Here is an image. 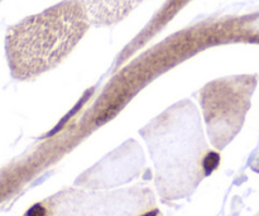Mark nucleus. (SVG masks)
<instances>
[{
  "label": "nucleus",
  "mask_w": 259,
  "mask_h": 216,
  "mask_svg": "<svg viewBox=\"0 0 259 216\" xmlns=\"http://www.w3.org/2000/svg\"><path fill=\"white\" fill-rule=\"evenodd\" d=\"M82 0H63L12 25L5 35L10 73L32 80L60 65L90 27Z\"/></svg>",
  "instance_id": "f257e3e1"
},
{
  "label": "nucleus",
  "mask_w": 259,
  "mask_h": 216,
  "mask_svg": "<svg viewBox=\"0 0 259 216\" xmlns=\"http://www.w3.org/2000/svg\"><path fill=\"white\" fill-rule=\"evenodd\" d=\"M42 204L47 216H142L153 209L154 199L139 187L106 194L67 190Z\"/></svg>",
  "instance_id": "f03ea898"
},
{
  "label": "nucleus",
  "mask_w": 259,
  "mask_h": 216,
  "mask_svg": "<svg viewBox=\"0 0 259 216\" xmlns=\"http://www.w3.org/2000/svg\"><path fill=\"white\" fill-rule=\"evenodd\" d=\"M238 78H224L206 85L201 94L204 116L210 139L217 149H223L243 125L249 106L247 86Z\"/></svg>",
  "instance_id": "7ed1b4c3"
},
{
  "label": "nucleus",
  "mask_w": 259,
  "mask_h": 216,
  "mask_svg": "<svg viewBox=\"0 0 259 216\" xmlns=\"http://www.w3.org/2000/svg\"><path fill=\"white\" fill-rule=\"evenodd\" d=\"M143 0H82L89 19L95 25H113L123 20Z\"/></svg>",
  "instance_id": "20e7f679"
},
{
  "label": "nucleus",
  "mask_w": 259,
  "mask_h": 216,
  "mask_svg": "<svg viewBox=\"0 0 259 216\" xmlns=\"http://www.w3.org/2000/svg\"><path fill=\"white\" fill-rule=\"evenodd\" d=\"M142 216H159V211L157 209H154V210H151V211H148L147 214H144Z\"/></svg>",
  "instance_id": "39448f33"
}]
</instances>
